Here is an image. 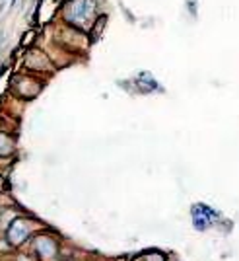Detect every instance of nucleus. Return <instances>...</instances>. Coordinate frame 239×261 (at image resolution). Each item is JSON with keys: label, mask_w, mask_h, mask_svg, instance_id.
Returning a JSON list of instances; mask_svg holds the SVG:
<instances>
[{"label": "nucleus", "mask_w": 239, "mask_h": 261, "mask_svg": "<svg viewBox=\"0 0 239 261\" xmlns=\"http://www.w3.org/2000/svg\"><path fill=\"white\" fill-rule=\"evenodd\" d=\"M4 205H10V199H8V197H4L2 193H0V208L4 207Z\"/></svg>", "instance_id": "nucleus-7"}, {"label": "nucleus", "mask_w": 239, "mask_h": 261, "mask_svg": "<svg viewBox=\"0 0 239 261\" xmlns=\"http://www.w3.org/2000/svg\"><path fill=\"white\" fill-rule=\"evenodd\" d=\"M37 230V224L27 217H16L8 224V228L4 232V240L10 248H22L25 242H29L33 232Z\"/></svg>", "instance_id": "nucleus-1"}, {"label": "nucleus", "mask_w": 239, "mask_h": 261, "mask_svg": "<svg viewBox=\"0 0 239 261\" xmlns=\"http://www.w3.org/2000/svg\"><path fill=\"white\" fill-rule=\"evenodd\" d=\"M2 191H4V179L0 177V193H2Z\"/></svg>", "instance_id": "nucleus-8"}, {"label": "nucleus", "mask_w": 239, "mask_h": 261, "mask_svg": "<svg viewBox=\"0 0 239 261\" xmlns=\"http://www.w3.org/2000/svg\"><path fill=\"white\" fill-rule=\"evenodd\" d=\"M218 213L214 208L206 207V205H195L193 207V224L196 230H206L210 228L218 220Z\"/></svg>", "instance_id": "nucleus-3"}, {"label": "nucleus", "mask_w": 239, "mask_h": 261, "mask_svg": "<svg viewBox=\"0 0 239 261\" xmlns=\"http://www.w3.org/2000/svg\"><path fill=\"white\" fill-rule=\"evenodd\" d=\"M92 10V6H87L86 0H76V2H72V6H70V20H86L87 14Z\"/></svg>", "instance_id": "nucleus-4"}, {"label": "nucleus", "mask_w": 239, "mask_h": 261, "mask_svg": "<svg viewBox=\"0 0 239 261\" xmlns=\"http://www.w3.org/2000/svg\"><path fill=\"white\" fill-rule=\"evenodd\" d=\"M132 261H167V257L163 255L162 251L158 250H148V251H142L138 255H134Z\"/></svg>", "instance_id": "nucleus-5"}, {"label": "nucleus", "mask_w": 239, "mask_h": 261, "mask_svg": "<svg viewBox=\"0 0 239 261\" xmlns=\"http://www.w3.org/2000/svg\"><path fill=\"white\" fill-rule=\"evenodd\" d=\"M12 152H14V139L8 133H0V156L6 158Z\"/></svg>", "instance_id": "nucleus-6"}, {"label": "nucleus", "mask_w": 239, "mask_h": 261, "mask_svg": "<svg viewBox=\"0 0 239 261\" xmlns=\"http://www.w3.org/2000/svg\"><path fill=\"white\" fill-rule=\"evenodd\" d=\"M32 251L37 261H58L61 244L49 232H39L32 238Z\"/></svg>", "instance_id": "nucleus-2"}]
</instances>
